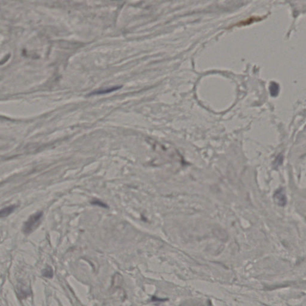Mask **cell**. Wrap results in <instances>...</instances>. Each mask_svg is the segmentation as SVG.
<instances>
[{"instance_id":"cell-1","label":"cell","mask_w":306,"mask_h":306,"mask_svg":"<svg viewBox=\"0 0 306 306\" xmlns=\"http://www.w3.org/2000/svg\"><path fill=\"white\" fill-rule=\"evenodd\" d=\"M43 215L42 212H38L30 216L23 225V232L26 234H29L35 231L40 225Z\"/></svg>"},{"instance_id":"cell-2","label":"cell","mask_w":306,"mask_h":306,"mask_svg":"<svg viewBox=\"0 0 306 306\" xmlns=\"http://www.w3.org/2000/svg\"><path fill=\"white\" fill-rule=\"evenodd\" d=\"M274 199L277 200V204L280 206H284L286 204V197L282 189L277 190L274 194Z\"/></svg>"},{"instance_id":"cell-3","label":"cell","mask_w":306,"mask_h":306,"mask_svg":"<svg viewBox=\"0 0 306 306\" xmlns=\"http://www.w3.org/2000/svg\"><path fill=\"white\" fill-rule=\"evenodd\" d=\"M16 206L15 205H11L7 206L0 210V218H5L10 215L15 210Z\"/></svg>"},{"instance_id":"cell-4","label":"cell","mask_w":306,"mask_h":306,"mask_svg":"<svg viewBox=\"0 0 306 306\" xmlns=\"http://www.w3.org/2000/svg\"><path fill=\"white\" fill-rule=\"evenodd\" d=\"M43 276L47 278H51L53 276V271L51 267H47L43 270Z\"/></svg>"},{"instance_id":"cell-5","label":"cell","mask_w":306,"mask_h":306,"mask_svg":"<svg viewBox=\"0 0 306 306\" xmlns=\"http://www.w3.org/2000/svg\"><path fill=\"white\" fill-rule=\"evenodd\" d=\"M119 88L117 87H116V88H110L108 90H99L97 92H95L94 93V94H100V93H107L108 91H114V90H116V89H118Z\"/></svg>"}]
</instances>
